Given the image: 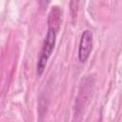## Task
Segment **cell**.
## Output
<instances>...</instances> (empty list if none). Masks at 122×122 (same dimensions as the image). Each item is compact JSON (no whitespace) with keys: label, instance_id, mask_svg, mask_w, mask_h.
I'll return each instance as SVG.
<instances>
[{"label":"cell","instance_id":"cell-2","mask_svg":"<svg viewBox=\"0 0 122 122\" xmlns=\"http://www.w3.org/2000/svg\"><path fill=\"white\" fill-rule=\"evenodd\" d=\"M93 45V35L90 30H85L80 37L79 47H78V59L81 63H85L92 51Z\"/></svg>","mask_w":122,"mask_h":122},{"label":"cell","instance_id":"cell-1","mask_svg":"<svg viewBox=\"0 0 122 122\" xmlns=\"http://www.w3.org/2000/svg\"><path fill=\"white\" fill-rule=\"evenodd\" d=\"M60 15H61V10L58 9V7H53L49 14L48 31L44 39L42 49L40 51V55H39V59H38L37 66H36V73L38 76H41L43 74L47 62L54 50L57 31L60 27Z\"/></svg>","mask_w":122,"mask_h":122}]
</instances>
